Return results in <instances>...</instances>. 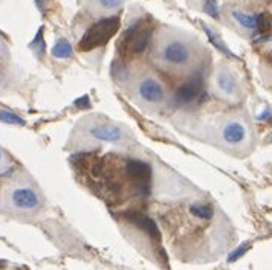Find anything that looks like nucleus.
<instances>
[{
    "instance_id": "aec40b11",
    "label": "nucleus",
    "mask_w": 272,
    "mask_h": 270,
    "mask_svg": "<svg viewBox=\"0 0 272 270\" xmlns=\"http://www.w3.org/2000/svg\"><path fill=\"white\" fill-rule=\"evenodd\" d=\"M112 73H113V76L116 80H119V81H122V80H127V70H126V68L122 66V64H115L113 66V69H112Z\"/></svg>"
},
{
    "instance_id": "20e7f679",
    "label": "nucleus",
    "mask_w": 272,
    "mask_h": 270,
    "mask_svg": "<svg viewBox=\"0 0 272 270\" xmlns=\"http://www.w3.org/2000/svg\"><path fill=\"white\" fill-rule=\"evenodd\" d=\"M148 43H150V31L139 28L138 24H133L124 32V45H127L136 55L144 54L148 47Z\"/></svg>"
},
{
    "instance_id": "f3484780",
    "label": "nucleus",
    "mask_w": 272,
    "mask_h": 270,
    "mask_svg": "<svg viewBox=\"0 0 272 270\" xmlns=\"http://www.w3.org/2000/svg\"><path fill=\"white\" fill-rule=\"evenodd\" d=\"M190 212L197 218H202V220H209L213 217V208L209 204H193Z\"/></svg>"
},
{
    "instance_id": "9b49d317",
    "label": "nucleus",
    "mask_w": 272,
    "mask_h": 270,
    "mask_svg": "<svg viewBox=\"0 0 272 270\" xmlns=\"http://www.w3.org/2000/svg\"><path fill=\"white\" fill-rule=\"evenodd\" d=\"M216 84H217V89L220 90V92L228 95V96H231V95H234L237 92V81L232 76V73L228 72V70H220L217 73Z\"/></svg>"
},
{
    "instance_id": "bb28decb",
    "label": "nucleus",
    "mask_w": 272,
    "mask_h": 270,
    "mask_svg": "<svg viewBox=\"0 0 272 270\" xmlns=\"http://www.w3.org/2000/svg\"><path fill=\"white\" fill-rule=\"evenodd\" d=\"M0 84H2V80H0Z\"/></svg>"
},
{
    "instance_id": "5701e85b",
    "label": "nucleus",
    "mask_w": 272,
    "mask_h": 270,
    "mask_svg": "<svg viewBox=\"0 0 272 270\" xmlns=\"http://www.w3.org/2000/svg\"><path fill=\"white\" fill-rule=\"evenodd\" d=\"M258 121H265V122H272V109H265L260 114L257 116Z\"/></svg>"
},
{
    "instance_id": "f03ea898",
    "label": "nucleus",
    "mask_w": 272,
    "mask_h": 270,
    "mask_svg": "<svg viewBox=\"0 0 272 270\" xmlns=\"http://www.w3.org/2000/svg\"><path fill=\"white\" fill-rule=\"evenodd\" d=\"M126 171L127 176L132 179V182L136 185L138 192H141L142 196H147L152 180V166L144 160L130 159L126 163Z\"/></svg>"
},
{
    "instance_id": "dca6fc26",
    "label": "nucleus",
    "mask_w": 272,
    "mask_h": 270,
    "mask_svg": "<svg viewBox=\"0 0 272 270\" xmlns=\"http://www.w3.org/2000/svg\"><path fill=\"white\" fill-rule=\"evenodd\" d=\"M0 122L3 124H9V125H19V127H23L24 124V119L20 118L19 114L12 113L9 110H5V109H0Z\"/></svg>"
},
{
    "instance_id": "2eb2a0df",
    "label": "nucleus",
    "mask_w": 272,
    "mask_h": 270,
    "mask_svg": "<svg viewBox=\"0 0 272 270\" xmlns=\"http://www.w3.org/2000/svg\"><path fill=\"white\" fill-rule=\"evenodd\" d=\"M29 47L31 50L35 54L37 58H43L45 54H46V43H45V37H43V28H40L39 31H37L34 40L29 43Z\"/></svg>"
},
{
    "instance_id": "b1692460",
    "label": "nucleus",
    "mask_w": 272,
    "mask_h": 270,
    "mask_svg": "<svg viewBox=\"0 0 272 270\" xmlns=\"http://www.w3.org/2000/svg\"><path fill=\"white\" fill-rule=\"evenodd\" d=\"M3 159H5V156H3V151H2V150H0V163H2V162H3Z\"/></svg>"
},
{
    "instance_id": "393cba45",
    "label": "nucleus",
    "mask_w": 272,
    "mask_h": 270,
    "mask_svg": "<svg viewBox=\"0 0 272 270\" xmlns=\"http://www.w3.org/2000/svg\"><path fill=\"white\" fill-rule=\"evenodd\" d=\"M3 264H5V263H3V261H0V266H3Z\"/></svg>"
},
{
    "instance_id": "0eeeda50",
    "label": "nucleus",
    "mask_w": 272,
    "mask_h": 270,
    "mask_svg": "<svg viewBox=\"0 0 272 270\" xmlns=\"http://www.w3.org/2000/svg\"><path fill=\"white\" fill-rule=\"evenodd\" d=\"M202 78L201 76H194L190 81L183 83L176 92V101L179 104H190L196 101L199 96H202Z\"/></svg>"
},
{
    "instance_id": "423d86ee",
    "label": "nucleus",
    "mask_w": 272,
    "mask_h": 270,
    "mask_svg": "<svg viewBox=\"0 0 272 270\" xmlns=\"http://www.w3.org/2000/svg\"><path fill=\"white\" fill-rule=\"evenodd\" d=\"M138 95L148 104H159L165 99V90L155 78H144L138 86Z\"/></svg>"
},
{
    "instance_id": "39448f33",
    "label": "nucleus",
    "mask_w": 272,
    "mask_h": 270,
    "mask_svg": "<svg viewBox=\"0 0 272 270\" xmlns=\"http://www.w3.org/2000/svg\"><path fill=\"white\" fill-rule=\"evenodd\" d=\"M11 203L17 209L32 211L40 204V197L32 188L22 186V188H16L11 192Z\"/></svg>"
},
{
    "instance_id": "6ab92c4d",
    "label": "nucleus",
    "mask_w": 272,
    "mask_h": 270,
    "mask_svg": "<svg viewBox=\"0 0 272 270\" xmlns=\"http://www.w3.org/2000/svg\"><path fill=\"white\" fill-rule=\"evenodd\" d=\"M98 3L104 9H118L119 6H122L124 0H98Z\"/></svg>"
},
{
    "instance_id": "4468645a",
    "label": "nucleus",
    "mask_w": 272,
    "mask_h": 270,
    "mask_svg": "<svg viewBox=\"0 0 272 270\" xmlns=\"http://www.w3.org/2000/svg\"><path fill=\"white\" fill-rule=\"evenodd\" d=\"M232 19L246 29L254 31L258 26V14H246L242 11H232Z\"/></svg>"
},
{
    "instance_id": "ddd939ff",
    "label": "nucleus",
    "mask_w": 272,
    "mask_h": 270,
    "mask_svg": "<svg viewBox=\"0 0 272 270\" xmlns=\"http://www.w3.org/2000/svg\"><path fill=\"white\" fill-rule=\"evenodd\" d=\"M202 28H204V31H205V34H206V37H208V40H209V43H211L219 52H222V54H225L227 57H236L234 55L231 50H229V47L224 43V40H222L220 38V35L217 34V32H214L211 28H208L206 24H202Z\"/></svg>"
},
{
    "instance_id": "7ed1b4c3",
    "label": "nucleus",
    "mask_w": 272,
    "mask_h": 270,
    "mask_svg": "<svg viewBox=\"0 0 272 270\" xmlns=\"http://www.w3.org/2000/svg\"><path fill=\"white\" fill-rule=\"evenodd\" d=\"M162 60L171 66H185L191 60V50L190 47L182 42H170L162 49Z\"/></svg>"
},
{
    "instance_id": "a211bd4d",
    "label": "nucleus",
    "mask_w": 272,
    "mask_h": 270,
    "mask_svg": "<svg viewBox=\"0 0 272 270\" xmlns=\"http://www.w3.org/2000/svg\"><path fill=\"white\" fill-rule=\"evenodd\" d=\"M204 11L206 12L208 16H211L213 19H219V8H217L216 0H205Z\"/></svg>"
},
{
    "instance_id": "a878e982",
    "label": "nucleus",
    "mask_w": 272,
    "mask_h": 270,
    "mask_svg": "<svg viewBox=\"0 0 272 270\" xmlns=\"http://www.w3.org/2000/svg\"><path fill=\"white\" fill-rule=\"evenodd\" d=\"M0 49H2V45H0Z\"/></svg>"
},
{
    "instance_id": "1a4fd4ad",
    "label": "nucleus",
    "mask_w": 272,
    "mask_h": 270,
    "mask_svg": "<svg viewBox=\"0 0 272 270\" xmlns=\"http://www.w3.org/2000/svg\"><path fill=\"white\" fill-rule=\"evenodd\" d=\"M222 137H224V140L229 145H239L246 137V130H245L243 124L237 121H231L224 127V130H222Z\"/></svg>"
},
{
    "instance_id": "4be33fe9",
    "label": "nucleus",
    "mask_w": 272,
    "mask_h": 270,
    "mask_svg": "<svg viewBox=\"0 0 272 270\" xmlns=\"http://www.w3.org/2000/svg\"><path fill=\"white\" fill-rule=\"evenodd\" d=\"M246 250H248V243H245V244H242V246L240 248H237L236 250H234L231 255H229V258H228V261L229 263H232V261H236V260H239L240 258V256L246 252Z\"/></svg>"
},
{
    "instance_id": "412c9836",
    "label": "nucleus",
    "mask_w": 272,
    "mask_h": 270,
    "mask_svg": "<svg viewBox=\"0 0 272 270\" xmlns=\"http://www.w3.org/2000/svg\"><path fill=\"white\" fill-rule=\"evenodd\" d=\"M73 106H75L78 110H88L91 109V99H89V95H84L78 99L73 101Z\"/></svg>"
},
{
    "instance_id": "f257e3e1",
    "label": "nucleus",
    "mask_w": 272,
    "mask_h": 270,
    "mask_svg": "<svg viewBox=\"0 0 272 270\" xmlns=\"http://www.w3.org/2000/svg\"><path fill=\"white\" fill-rule=\"evenodd\" d=\"M119 26H121V20L118 16L106 17L100 22L93 23L81 37L78 47L86 52V50H93L100 46H104L118 32Z\"/></svg>"
},
{
    "instance_id": "6e6552de",
    "label": "nucleus",
    "mask_w": 272,
    "mask_h": 270,
    "mask_svg": "<svg viewBox=\"0 0 272 270\" xmlns=\"http://www.w3.org/2000/svg\"><path fill=\"white\" fill-rule=\"evenodd\" d=\"M91 136L95 139L104 140V142H119V140L124 137V132L122 128L115 125V124H96L91 127L89 130Z\"/></svg>"
},
{
    "instance_id": "f8f14e48",
    "label": "nucleus",
    "mask_w": 272,
    "mask_h": 270,
    "mask_svg": "<svg viewBox=\"0 0 272 270\" xmlns=\"http://www.w3.org/2000/svg\"><path fill=\"white\" fill-rule=\"evenodd\" d=\"M51 55L57 60H68L73 55V47L68 38H60L51 49Z\"/></svg>"
},
{
    "instance_id": "9d476101",
    "label": "nucleus",
    "mask_w": 272,
    "mask_h": 270,
    "mask_svg": "<svg viewBox=\"0 0 272 270\" xmlns=\"http://www.w3.org/2000/svg\"><path fill=\"white\" fill-rule=\"evenodd\" d=\"M127 220L135 223L139 229H142L144 232L150 234L153 238H159L158 226H156V223L152 220V218H148V217H145V215H142L139 212H129L127 214Z\"/></svg>"
}]
</instances>
